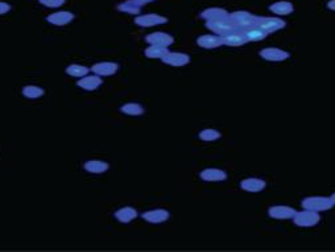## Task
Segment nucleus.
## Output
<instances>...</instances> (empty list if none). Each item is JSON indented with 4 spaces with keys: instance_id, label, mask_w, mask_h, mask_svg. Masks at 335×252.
<instances>
[{
    "instance_id": "nucleus-1",
    "label": "nucleus",
    "mask_w": 335,
    "mask_h": 252,
    "mask_svg": "<svg viewBox=\"0 0 335 252\" xmlns=\"http://www.w3.org/2000/svg\"><path fill=\"white\" fill-rule=\"evenodd\" d=\"M230 20L234 22L236 29L247 30L258 24V16L252 15L247 11H236L230 13Z\"/></svg>"
},
{
    "instance_id": "nucleus-2",
    "label": "nucleus",
    "mask_w": 335,
    "mask_h": 252,
    "mask_svg": "<svg viewBox=\"0 0 335 252\" xmlns=\"http://www.w3.org/2000/svg\"><path fill=\"white\" fill-rule=\"evenodd\" d=\"M334 206L332 197H308L302 201V208L313 212H326Z\"/></svg>"
},
{
    "instance_id": "nucleus-3",
    "label": "nucleus",
    "mask_w": 335,
    "mask_h": 252,
    "mask_svg": "<svg viewBox=\"0 0 335 252\" xmlns=\"http://www.w3.org/2000/svg\"><path fill=\"white\" fill-rule=\"evenodd\" d=\"M296 226L300 227H313L318 225L321 221V217L318 212H313V210H308L304 209V212H297L293 217Z\"/></svg>"
},
{
    "instance_id": "nucleus-4",
    "label": "nucleus",
    "mask_w": 335,
    "mask_h": 252,
    "mask_svg": "<svg viewBox=\"0 0 335 252\" xmlns=\"http://www.w3.org/2000/svg\"><path fill=\"white\" fill-rule=\"evenodd\" d=\"M206 28L210 29L213 33L218 34V36H225V34H229L230 32L235 30V25L234 22L230 20V16L227 19H222V20H215V21H207L206 22Z\"/></svg>"
},
{
    "instance_id": "nucleus-5",
    "label": "nucleus",
    "mask_w": 335,
    "mask_h": 252,
    "mask_svg": "<svg viewBox=\"0 0 335 252\" xmlns=\"http://www.w3.org/2000/svg\"><path fill=\"white\" fill-rule=\"evenodd\" d=\"M256 25L268 34H271L285 28V21L281 20L280 17H258Z\"/></svg>"
},
{
    "instance_id": "nucleus-6",
    "label": "nucleus",
    "mask_w": 335,
    "mask_h": 252,
    "mask_svg": "<svg viewBox=\"0 0 335 252\" xmlns=\"http://www.w3.org/2000/svg\"><path fill=\"white\" fill-rule=\"evenodd\" d=\"M90 70L99 77H110L119 70V65L116 62H111V61H103V62L94 63L90 67Z\"/></svg>"
},
{
    "instance_id": "nucleus-7",
    "label": "nucleus",
    "mask_w": 335,
    "mask_h": 252,
    "mask_svg": "<svg viewBox=\"0 0 335 252\" xmlns=\"http://www.w3.org/2000/svg\"><path fill=\"white\" fill-rule=\"evenodd\" d=\"M168 22V19L161 15H156V13H148V15H140L135 19V24L143 28H149V26L161 25Z\"/></svg>"
},
{
    "instance_id": "nucleus-8",
    "label": "nucleus",
    "mask_w": 335,
    "mask_h": 252,
    "mask_svg": "<svg viewBox=\"0 0 335 252\" xmlns=\"http://www.w3.org/2000/svg\"><path fill=\"white\" fill-rule=\"evenodd\" d=\"M149 45H157V46H165V48H169L170 45L174 42V37L172 34L165 33V32H153V33H149L145 37Z\"/></svg>"
},
{
    "instance_id": "nucleus-9",
    "label": "nucleus",
    "mask_w": 335,
    "mask_h": 252,
    "mask_svg": "<svg viewBox=\"0 0 335 252\" xmlns=\"http://www.w3.org/2000/svg\"><path fill=\"white\" fill-rule=\"evenodd\" d=\"M222 42L227 46H242V45L247 44L248 41L243 30L235 29L230 32L229 34L222 36Z\"/></svg>"
},
{
    "instance_id": "nucleus-10",
    "label": "nucleus",
    "mask_w": 335,
    "mask_h": 252,
    "mask_svg": "<svg viewBox=\"0 0 335 252\" xmlns=\"http://www.w3.org/2000/svg\"><path fill=\"white\" fill-rule=\"evenodd\" d=\"M161 61L165 63V65L181 67V66H185V65H188V63L190 62V56H189V54H185V53L169 52L165 57H164V58L161 59Z\"/></svg>"
},
{
    "instance_id": "nucleus-11",
    "label": "nucleus",
    "mask_w": 335,
    "mask_h": 252,
    "mask_svg": "<svg viewBox=\"0 0 335 252\" xmlns=\"http://www.w3.org/2000/svg\"><path fill=\"white\" fill-rule=\"evenodd\" d=\"M74 20L73 12L70 11H58V12H53L50 15L46 17V21L52 25L57 26H63L71 22Z\"/></svg>"
},
{
    "instance_id": "nucleus-12",
    "label": "nucleus",
    "mask_w": 335,
    "mask_h": 252,
    "mask_svg": "<svg viewBox=\"0 0 335 252\" xmlns=\"http://www.w3.org/2000/svg\"><path fill=\"white\" fill-rule=\"evenodd\" d=\"M170 218V213L165 209H155V210H149L143 214V219H145L148 223L152 225H157L168 221Z\"/></svg>"
},
{
    "instance_id": "nucleus-13",
    "label": "nucleus",
    "mask_w": 335,
    "mask_h": 252,
    "mask_svg": "<svg viewBox=\"0 0 335 252\" xmlns=\"http://www.w3.org/2000/svg\"><path fill=\"white\" fill-rule=\"evenodd\" d=\"M260 56L271 62H280L289 58V53L279 48H265L260 52Z\"/></svg>"
},
{
    "instance_id": "nucleus-14",
    "label": "nucleus",
    "mask_w": 335,
    "mask_h": 252,
    "mask_svg": "<svg viewBox=\"0 0 335 252\" xmlns=\"http://www.w3.org/2000/svg\"><path fill=\"white\" fill-rule=\"evenodd\" d=\"M240 186H242V189L248 192V193H259V192H262L264 189L267 184H265L264 180L262 178H246L243 181L240 182Z\"/></svg>"
},
{
    "instance_id": "nucleus-15",
    "label": "nucleus",
    "mask_w": 335,
    "mask_h": 252,
    "mask_svg": "<svg viewBox=\"0 0 335 252\" xmlns=\"http://www.w3.org/2000/svg\"><path fill=\"white\" fill-rule=\"evenodd\" d=\"M102 82H103L102 77H99V75H85L77 82V86H79L81 89L86 90V91H94L102 85Z\"/></svg>"
},
{
    "instance_id": "nucleus-16",
    "label": "nucleus",
    "mask_w": 335,
    "mask_h": 252,
    "mask_svg": "<svg viewBox=\"0 0 335 252\" xmlns=\"http://www.w3.org/2000/svg\"><path fill=\"white\" fill-rule=\"evenodd\" d=\"M296 210L289 206H272L269 208L268 214L271 218L275 219H291L296 215Z\"/></svg>"
},
{
    "instance_id": "nucleus-17",
    "label": "nucleus",
    "mask_w": 335,
    "mask_h": 252,
    "mask_svg": "<svg viewBox=\"0 0 335 252\" xmlns=\"http://www.w3.org/2000/svg\"><path fill=\"white\" fill-rule=\"evenodd\" d=\"M201 178L203 181L207 182L225 181L227 178V173L222 169H218V168H207V169L201 172Z\"/></svg>"
},
{
    "instance_id": "nucleus-18",
    "label": "nucleus",
    "mask_w": 335,
    "mask_h": 252,
    "mask_svg": "<svg viewBox=\"0 0 335 252\" xmlns=\"http://www.w3.org/2000/svg\"><path fill=\"white\" fill-rule=\"evenodd\" d=\"M197 44L203 49H215L223 45V42H222L221 36L218 34H205L197 38Z\"/></svg>"
},
{
    "instance_id": "nucleus-19",
    "label": "nucleus",
    "mask_w": 335,
    "mask_h": 252,
    "mask_svg": "<svg viewBox=\"0 0 335 252\" xmlns=\"http://www.w3.org/2000/svg\"><path fill=\"white\" fill-rule=\"evenodd\" d=\"M230 16V13L223 8H207L205 11L201 13V17L206 21H215V20H222V19H227Z\"/></svg>"
},
{
    "instance_id": "nucleus-20",
    "label": "nucleus",
    "mask_w": 335,
    "mask_h": 252,
    "mask_svg": "<svg viewBox=\"0 0 335 252\" xmlns=\"http://www.w3.org/2000/svg\"><path fill=\"white\" fill-rule=\"evenodd\" d=\"M83 168H85V171L88 172V173L100 175V173H106L108 171L110 165L106 161H102V160H88V161L85 163Z\"/></svg>"
},
{
    "instance_id": "nucleus-21",
    "label": "nucleus",
    "mask_w": 335,
    "mask_h": 252,
    "mask_svg": "<svg viewBox=\"0 0 335 252\" xmlns=\"http://www.w3.org/2000/svg\"><path fill=\"white\" fill-rule=\"evenodd\" d=\"M114 215H115V218L118 219L119 222L129 223V222H132L133 219L137 218V212H136V209L125 206V208H122V209H119V210H116Z\"/></svg>"
},
{
    "instance_id": "nucleus-22",
    "label": "nucleus",
    "mask_w": 335,
    "mask_h": 252,
    "mask_svg": "<svg viewBox=\"0 0 335 252\" xmlns=\"http://www.w3.org/2000/svg\"><path fill=\"white\" fill-rule=\"evenodd\" d=\"M269 9L273 12V13H276L279 16H287L289 13L293 12L295 7H293V4L289 3V1H277V3H273Z\"/></svg>"
},
{
    "instance_id": "nucleus-23",
    "label": "nucleus",
    "mask_w": 335,
    "mask_h": 252,
    "mask_svg": "<svg viewBox=\"0 0 335 252\" xmlns=\"http://www.w3.org/2000/svg\"><path fill=\"white\" fill-rule=\"evenodd\" d=\"M169 53V49L165 48V46H157V45H149V48H147L144 50V54L148 57V58H159L162 59L164 57Z\"/></svg>"
},
{
    "instance_id": "nucleus-24",
    "label": "nucleus",
    "mask_w": 335,
    "mask_h": 252,
    "mask_svg": "<svg viewBox=\"0 0 335 252\" xmlns=\"http://www.w3.org/2000/svg\"><path fill=\"white\" fill-rule=\"evenodd\" d=\"M243 32L246 34V37H247L248 42H251V41L252 42H255V41H262L268 37V33L264 32L263 29H260L258 25L252 26V28H250L247 30H243Z\"/></svg>"
},
{
    "instance_id": "nucleus-25",
    "label": "nucleus",
    "mask_w": 335,
    "mask_h": 252,
    "mask_svg": "<svg viewBox=\"0 0 335 252\" xmlns=\"http://www.w3.org/2000/svg\"><path fill=\"white\" fill-rule=\"evenodd\" d=\"M45 94V90L42 87H38V86L34 85H28L22 87V95L28 99H37V98H41Z\"/></svg>"
},
{
    "instance_id": "nucleus-26",
    "label": "nucleus",
    "mask_w": 335,
    "mask_h": 252,
    "mask_svg": "<svg viewBox=\"0 0 335 252\" xmlns=\"http://www.w3.org/2000/svg\"><path fill=\"white\" fill-rule=\"evenodd\" d=\"M88 71H90L88 67L83 66V65H79V63H71V65H69L66 67L67 74L75 78L85 77V75L88 74Z\"/></svg>"
},
{
    "instance_id": "nucleus-27",
    "label": "nucleus",
    "mask_w": 335,
    "mask_h": 252,
    "mask_svg": "<svg viewBox=\"0 0 335 252\" xmlns=\"http://www.w3.org/2000/svg\"><path fill=\"white\" fill-rule=\"evenodd\" d=\"M120 111L125 115H131V116H139L141 114H144V108L141 104L139 103H125L120 107Z\"/></svg>"
},
{
    "instance_id": "nucleus-28",
    "label": "nucleus",
    "mask_w": 335,
    "mask_h": 252,
    "mask_svg": "<svg viewBox=\"0 0 335 252\" xmlns=\"http://www.w3.org/2000/svg\"><path fill=\"white\" fill-rule=\"evenodd\" d=\"M118 9L120 12H124V13H129V15H139L141 11V8L136 5L133 0H127L124 3L119 4Z\"/></svg>"
},
{
    "instance_id": "nucleus-29",
    "label": "nucleus",
    "mask_w": 335,
    "mask_h": 252,
    "mask_svg": "<svg viewBox=\"0 0 335 252\" xmlns=\"http://www.w3.org/2000/svg\"><path fill=\"white\" fill-rule=\"evenodd\" d=\"M222 135L219 131L214 130V128H206V130H203L199 132V139L203 141H214L219 139Z\"/></svg>"
},
{
    "instance_id": "nucleus-30",
    "label": "nucleus",
    "mask_w": 335,
    "mask_h": 252,
    "mask_svg": "<svg viewBox=\"0 0 335 252\" xmlns=\"http://www.w3.org/2000/svg\"><path fill=\"white\" fill-rule=\"evenodd\" d=\"M38 1H40V4L48 8H58L62 7L63 4H65V0H38Z\"/></svg>"
},
{
    "instance_id": "nucleus-31",
    "label": "nucleus",
    "mask_w": 335,
    "mask_h": 252,
    "mask_svg": "<svg viewBox=\"0 0 335 252\" xmlns=\"http://www.w3.org/2000/svg\"><path fill=\"white\" fill-rule=\"evenodd\" d=\"M9 11H11V5L5 1H0V16L5 15Z\"/></svg>"
},
{
    "instance_id": "nucleus-32",
    "label": "nucleus",
    "mask_w": 335,
    "mask_h": 252,
    "mask_svg": "<svg viewBox=\"0 0 335 252\" xmlns=\"http://www.w3.org/2000/svg\"><path fill=\"white\" fill-rule=\"evenodd\" d=\"M136 5H139L140 8H143L144 5H147V4L152 3V1H155V0H133Z\"/></svg>"
},
{
    "instance_id": "nucleus-33",
    "label": "nucleus",
    "mask_w": 335,
    "mask_h": 252,
    "mask_svg": "<svg viewBox=\"0 0 335 252\" xmlns=\"http://www.w3.org/2000/svg\"><path fill=\"white\" fill-rule=\"evenodd\" d=\"M328 7L332 9V11H335V0H330L328 3Z\"/></svg>"
},
{
    "instance_id": "nucleus-34",
    "label": "nucleus",
    "mask_w": 335,
    "mask_h": 252,
    "mask_svg": "<svg viewBox=\"0 0 335 252\" xmlns=\"http://www.w3.org/2000/svg\"><path fill=\"white\" fill-rule=\"evenodd\" d=\"M332 200H333V202H334V205H335V193L332 196Z\"/></svg>"
}]
</instances>
